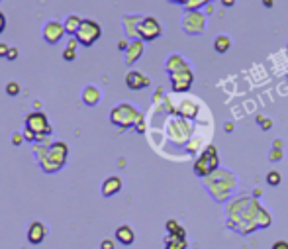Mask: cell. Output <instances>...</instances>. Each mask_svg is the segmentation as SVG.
<instances>
[{
    "mask_svg": "<svg viewBox=\"0 0 288 249\" xmlns=\"http://www.w3.org/2000/svg\"><path fill=\"white\" fill-rule=\"evenodd\" d=\"M145 51V41L144 39H134L130 45H128V49H126V63L128 65H132V63H136L142 55H144Z\"/></svg>",
    "mask_w": 288,
    "mask_h": 249,
    "instance_id": "16",
    "label": "cell"
},
{
    "mask_svg": "<svg viewBox=\"0 0 288 249\" xmlns=\"http://www.w3.org/2000/svg\"><path fill=\"white\" fill-rule=\"evenodd\" d=\"M69 47H73V49H75V47H77V39H71V41H69Z\"/></svg>",
    "mask_w": 288,
    "mask_h": 249,
    "instance_id": "45",
    "label": "cell"
},
{
    "mask_svg": "<svg viewBox=\"0 0 288 249\" xmlns=\"http://www.w3.org/2000/svg\"><path fill=\"white\" fill-rule=\"evenodd\" d=\"M198 104L194 100H182L180 106H178V114L182 118H196L198 116Z\"/></svg>",
    "mask_w": 288,
    "mask_h": 249,
    "instance_id": "21",
    "label": "cell"
},
{
    "mask_svg": "<svg viewBox=\"0 0 288 249\" xmlns=\"http://www.w3.org/2000/svg\"><path fill=\"white\" fill-rule=\"evenodd\" d=\"M116 240H118L122 246H132V244L136 242V234H134V230H132L130 226H120V228L116 230Z\"/></svg>",
    "mask_w": 288,
    "mask_h": 249,
    "instance_id": "20",
    "label": "cell"
},
{
    "mask_svg": "<svg viewBox=\"0 0 288 249\" xmlns=\"http://www.w3.org/2000/svg\"><path fill=\"white\" fill-rule=\"evenodd\" d=\"M81 24H83V20H81L77 14H71L63 26H65V31H67V33H71V35H77V31H79Z\"/></svg>",
    "mask_w": 288,
    "mask_h": 249,
    "instance_id": "24",
    "label": "cell"
},
{
    "mask_svg": "<svg viewBox=\"0 0 288 249\" xmlns=\"http://www.w3.org/2000/svg\"><path fill=\"white\" fill-rule=\"evenodd\" d=\"M122 191V179L120 177H108L102 183V194L104 196H114Z\"/></svg>",
    "mask_w": 288,
    "mask_h": 249,
    "instance_id": "18",
    "label": "cell"
},
{
    "mask_svg": "<svg viewBox=\"0 0 288 249\" xmlns=\"http://www.w3.org/2000/svg\"><path fill=\"white\" fill-rule=\"evenodd\" d=\"M165 228H167V232H169V234H174V232H178V230H180V224H178L176 220H169V222L165 224Z\"/></svg>",
    "mask_w": 288,
    "mask_h": 249,
    "instance_id": "31",
    "label": "cell"
},
{
    "mask_svg": "<svg viewBox=\"0 0 288 249\" xmlns=\"http://www.w3.org/2000/svg\"><path fill=\"white\" fill-rule=\"evenodd\" d=\"M128 45H130V43H128V41H126V39H122V41H120V43H118V49H120V51H124V53H126V49H128Z\"/></svg>",
    "mask_w": 288,
    "mask_h": 249,
    "instance_id": "37",
    "label": "cell"
},
{
    "mask_svg": "<svg viewBox=\"0 0 288 249\" xmlns=\"http://www.w3.org/2000/svg\"><path fill=\"white\" fill-rule=\"evenodd\" d=\"M10 53V45L8 43H0V57H8Z\"/></svg>",
    "mask_w": 288,
    "mask_h": 249,
    "instance_id": "33",
    "label": "cell"
},
{
    "mask_svg": "<svg viewBox=\"0 0 288 249\" xmlns=\"http://www.w3.org/2000/svg\"><path fill=\"white\" fill-rule=\"evenodd\" d=\"M167 134L169 138L178 143V145H186L190 141V136H192V124H188L186 118H173L169 120V126H167Z\"/></svg>",
    "mask_w": 288,
    "mask_h": 249,
    "instance_id": "5",
    "label": "cell"
},
{
    "mask_svg": "<svg viewBox=\"0 0 288 249\" xmlns=\"http://www.w3.org/2000/svg\"><path fill=\"white\" fill-rule=\"evenodd\" d=\"M192 83H194V73H192V69L178 71V73H173V75H171L173 92H188L190 86H192Z\"/></svg>",
    "mask_w": 288,
    "mask_h": 249,
    "instance_id": "10",
    "label": "cell"
},
{
    "mask_svg": "<svg viewBox=\"0 0 288 249\" xmlns=\"http://www.w3.org/2000/svg\"><path fill=\"white\" fill-rule=\"evenodd\" d=\"M26 124H28L26 130H29V132L35 134V136H39V134H49V130H51L49 124H47L45 114H41V112H33V114H29L28 120H26Z\"/></svg>",
    "mask_w": 288,
    "mask_h": 249,
    "instance_id": "11",
    "label": "cell"
},
{
    "mask_svg": "<svg viewBox=\"0 0 288 249\" xmlns=\"http://www.w3.org/2000/svg\"><path fill=\"white\" fill-rule=\"evenodd\" d=\"M63 147H65V143H53L51 149H49V153H47V157L41 161V167L47 173H53V171H57V169L63 167L65 157H67V151H61L59 153V149H63Z\"/></svg>",
    "mask_w": 288,
    "mask_h": 249,
    "instance_id": "9",
    "label": "cell"
},
{
    "mask_svg": "<svg viewBox=\"0 0 288 249\" xmlns=\"http://www.w3.org/2000/svg\"><path fill=\"white\" fill-rule=\"evenodd\" d=\"M43 238H45V226L41 222H31L28 228V240L37 246L43 242Z\"/></svg>",
    "mask_w": 288,
    "mask_h": 249,
    "instance_id": "17",
    "label": "cell"
},
{
    "mask_svg": "<svg viewBox=\"0 0 288 249\" xmlns=\"http://www.w3.org/2000/svg\"><path fill=\"white\" fill-rule=\"evenodd\" d=\"M206 10H208V14H212V12H214V4H212V2H210V4H208V6H206Z\"/></svg>",
    "mask_w": 288,
    "mask_h": 249,
    "instance_id": "43",
    "label": "cell"
},
{
    "mask_svg": "<svg viewBox=\"0 0 288 249\" xmlns=\"http://www.w3.org/2000/svg\"><path fill=\"white\" fill-rule=\"evenodd\" d=\"M271 249H288V242H285V240H279V242H275V244H273V248Z\"/></svg>",
    "mask_w": 288,
    "mask_h": 249,
    "instance_id": "34",
    "label": "cell"
},
{
    "mask_svg": "<svg viewBox=\"0 0 288 249\" xmlns=\"http://www.w3.org/2000/svg\"><path fill=\"white\" fill-rule=\"evenodd\" d=\"M100 249H114V242H112V240H104Z\"/></svg>",
    "mask_w": 288,
    "mask_h": 249,
    "instance_id": "35",
    "label": "cell"
},
{
    "mask_svg": "<svg viewBox=\"0 0 288 249\" xmlns=\"http://www.w3.org/2000/svg\"><path fill=\"white\" fill-rule=\"evenodd\" d=\"M4 26H6V20H4V16H2V12H0V33H2V29H4Z\"/></svg>",
    "mask_w": 288,
    "mask_h": 249,
    "instance_id": "41",
    "label": "cell"
},
{
    "mask_svg": "<svg viewBox=\"0 0 288 249\" xmlns=\"http://www.w3.org/2000/svg\"><path fill=\"white\" fill-rule=\"evenodd\" d=\"M169 2H174V4H182V6H184L188 0H169Z\"/></svg>",
    "mask_w": 288,
    "mask_h": 249,
    "instance_id": "44",
    "label": "cell"
},
{
    "mask_svg": "<svg viewBox=\"0 0 288 249\" xmlns=\"http://www.w3.org/2000/svg\"><path fill=\"white\" fill-rule=\"evenodd\" d=\"M214 49H216L218 53H228V51L231 49V37H230L228 33L216 35V39H214Z\"/></svg>",
    "mask_w": 288,
    "mask_h": 249,
    "instance_id": "23",
    "label": "cell"
},
{
    "mask_svg": "<svg viewBox=\"0 0 288 249\" xmlns=\"http://www.w3.org/2000/svg\"><path fill=\"white\" fill-rule=\"evenodd\" d=\"M63 33H67V31H65V26L59 24L57 20H49V22L43 26V39H45L47 43H57V41L63 37Z\"/></svg>",
    "mask_w": 288,
    "mask_h": 249,
    "instance_id": "12",
    "label": "cell"
},
{
    "mask_svg": "<svg viewBox=\"0 0 288 249\" xmlns=\"http://www.w3.org/2000/svg\"><path fill=\"white\" fill-rule=\"evenodd\" d=\"M200 145H202V138H196L194 141L190 139V141H188L184 147H186V151H188V153H192V155H194V153L198 151V147H200Z\"/></svg>",
    "mask_w": 288,
    "mask_h": 249,
    "instance_id": "27",
    "label": "cell"
},
{
    "mask_svg": "<svg viewBox=\"0 0 288 249\" xmlns=\"http://www.w3.org/2000/svg\"><path fill=\"white\" fill-rule=\"evenodd\" d=\"M237 185H239V179L230 169H216L214 173L204 177V187H206L208 194L220 204L230 200V196L233 194Z\"/></svg>",
    "mask_w": 288,
    "mask_h": 249,
    "instance_id": "2",
    "label": "cell"
},
{
    "mask_svg": "<svg viewBox=\"0 0 288 249\" xmlns=\"http://www.w3.org/2000/svg\"><path fill=\"white\" fill-rule=\"evenodd\" d=\"M263 6L265 8H273L275 6V0H263Z\"/></svg>",
    "mask_w": 288,
    "mask_h": 249,
    "instance_id": "39",
    "label": "cell"
},
{
    "mask_svg": "<svg viewBox=\"0 0 288 249\" xmlns=\"http://www.w3.org/2000/svg\"><path fill=\"white\" fill-rule=\"evenodd\" d=\"M63 57H65L67 61H73V59L77 57V53H75V49H73V47H67V49L63 51Z\"/></svg>",
    "mask_w": 288,
    "mask_h": 249,
    "instance_id": "32",
    "label": "cell"
},
{
    "mask_svg": "<svg viewBox=\"0 0 288 249\" xmlns=\"http://www.w3.org/2000/svg\"><path fill=\"white\" fill-rule=\"evenodd\" d=\"M126 84L132 90H142V88H147L151 84V81H149V77H145L140 71H130L126 75Z\"/></svg>",
    "mask_w": 288,
    "mask_h": 249,
    "instance_id": "14",
    "label": "cell"
},
{
    "mask_svg": "<svg viewBox=\"0 0 288 249\" xmlns=\"http://www.w3.org/2000/svg\"><path fill=\"white\" fill-rule=\"evenodd\" d=\"M257 122L261 124V130H271V128H273V120H269V118H263L261 114L257 116Z\"/></svg>",
    "mask_w": 288,
    "mask_h": 249,
    "instance_id": "30",
    "label": "cell"
},
{
    "mask_svg": "<svg viewBox=\"0 0 288 249\" xmlns=\"http://www.w3.org/2000/svg\"><path fill=\"white\" fill-rule=\"evenodd\" d=\"M136 130H138V132H140V134H144V132H145L144 120H142V122H140V124H138V126H136Z\"/></svg>",
    "mask_w": 288,
    "mask_h": 249,
    "instance_id": "40",
    "label": "cell"
},
{
    "mask_svg": "<svg viewBox=\"0 0 288 249\" xmlns=\"http://www.w3.org/2000/svg\"><path fill=\"white\" fill-rule=\"evenodd\" d=\"M283 155H285V153H283V149H281V147H273V149L269 151V159H271V161H281V159H283Z\"/></svg>",
    "mask_w": 288,
    "mask_h": 249,
    "instance_id": "28",
    "label": "cell"
},
{
    "mask_svg": "<svg viewBox=\"0 0 288 249\" xmlns=\"http://www.w3.org/2000/svg\"><path fill=\"white\" fill-rule=\"evenodd\" d=\"M110 120H112V124L118 126V128H132V126H138V124L144 120V116H142V112H140L134 104L122 102V104H118V106L110 112Z\"/></svg>",
    "mask_w": 288,
    "mask_h": 249,
    "instance_id": "4",
    "label": "cell"
},
{
    "mask_svg": "<svg viewBox=\"0 0 288 249\" xmlns=\"http://www.w3.org/2000/svg\"><path fill=\"white\" fill-rule=\"evenodd\" d=\"M161 33H163V26H161V22H159L157 18H153V16H144V18H142L140 29H138L140 39H144V41H153V39L161 37Z\"/></svg>",
    "mask_w": 288,
    "mask_h": 249,
    "instance_id": "8",
    "label": "cell"
},
{
    "mask_svg": "<svg viewBox=\"0 0 288 249\" xmlns=\"http://www.w3.org/2000/svg\"><path fill=\"white\" fill-rule=\"evenodd\" d=\"M281 181H283V177H281L279 171H271V173L267 175V185H269V187H279Z\"/></svg>",
    "mask_w": 288,
    "mask_h": 249,
    "instance_id": "26",
    "label": "cell"
},
{
    "mask_svg": "<svg viewBox=\"0 0 288 249\" xmlns=\"http://www.w3.org/2000/svg\"><path fill=\"white\" fill-rule=\"evenodd\" d=\"M18 92H20V84H18V83H8V84H6V94L16 96Z\"/></svg>",
    "mask_w": 288,
    "mask_h": 249,
    "instance_id": "29",
    "label": "cell"
},
{
    "mask_svg": "<svg viewBox=\"0 0 288 249\" xmlns=\"http://www.w3.org/2000/svg\"><path fill=\"white\" fill-rule=\"evenodd\" d=\"M228 228L249 236L255 230H265L273 224V214L255 198L247 194H239L226 204Z\"/></svg>",
    "mask_w": 288,
    "mask_h": 249,
    "instance_id": "1",
    "label": "cell"
},
{
    "mask_svg": "<svg viewBox=\"0 0 288 249\" xmlns=\"http://www.w3.org/2000/svg\"><path fill=\"white\" fill-rule=\"evenodd\" d=\"M18 57V49L16 47H10V53H8V59H16Z\"/></svg>",
    "mask_w": 288,
    "mask_h": 249,
    "instance_id": "38",
    "label": "cell"
},
{
    "mask_svg": "<svg viewBox=\"0 0 288 249\" xmlns=\"http://www.w3.org/2000/svg\"><path fill=\"white\" fill-rule=\"evenodd\" d=\"M210 2H214V0H188V2L184 4V8H186V12H190V10H200L202 6H208Z\"/></svg>",
    "mask_w": 288,
    "mask_h": 249,
    "instance_id": "25",
    "label": "cell"
},
{
    "mask_svg": "<svg viewBox=\"0 0 288 249\" xmlns=\"http://www.w3.org/2000/svg\"><path fill=\"white\" fill-rule=\"evenodd\" d=\"M220 2H222V6H224V8H231V6H235V2H237V0H220Z\"/></svg>",
    "mask_w": 288,
    "mask_h": 249,
    "instance_id": "36",
    "label": "cell"
},
{
    "mask_svg": "<svg viewBox=\"0 0 288 249\" xmlns=\"http://www.w3.org/2000/svg\"><path fill=\"white\" fill-rule=\"evenodd\" d=\"M14 143H16V145H20V143H22V136H20V134H16V136H14Z\"/></svg>",
    "mask_w": 288,
    "mask_h": 249,
    "instance_id": "42",
    "label": "cell"
},
{
    "mask_svg": "<svg viewBox=\"0 0 288 249\" xmlns=\"http://www.w3.org/2000/svg\"><path fill=\"white\" fill-rule=\"evenodd\" d=\"M188 242H186V232L180 228L174 234H167L165 238V249H186Z\"/></svg>",
    "mask_w": 288,
    "mask_h": 249,
    "instance_id": "15",
    "label": "cell"
},
{
    "mask_svg": "<svg viewBox=\"0 0 288 249\" xmlns=\"http://www.w3.org/2000/svg\"><path fill=\"white\" fill-rule=\"evenodd\" d=\"M100 35H102V29H100V26L94 20H83V24H81V28L77 31V39L83 45H86V47H90L92 43H96Z\"/></svg>",
    "mask_w": 288,
    "mask_h": 249,
    "instance_id": "7",
    "label": "cell"
},
{
    "mask_svg": "<svg viewBox=\"0 0 288 249\" xmlns=\"http://www.w3.org/2000/svg\"><path fill=\"white\" fill-rule=\"evenodd\" d=\"M165 69H167V73H169V75H173V73L186 71V69H192V67H190V63L186 61V57H184V55H180V53H173V55L167 59Z\"/></svg>",
    "mask_w": 288,
    "mask_h": 249,
    "instance_id": "13",
    "label": "cell"
},
{
    "mask_svg": "<svg viewBox=\"0 0 288 249\" xmlns=\"http://www.w3.org/2000/svg\"><path fill=\"white\" fill-rule=\"evenodd\" d=\"M83 102L86 104V106H96L98 102H100V90L96 88V86H86L85 90H83Z\"/></svg>",
    "mask_w": 288,
    "mask_h": 249,
    "instance_id": "22",
    "label": "cell"
},
{
    "mask_svg": "<svg viewBox=\"0 0 288 249\" xmlns=\"http://www.w3.org/2000/svg\"><path fill=\"white\" fill-rule=\"evenodd\" d=\"M142 18L144 16H126L124 18V28H126V33L130 35V37H140L138 35V29H140V22H142Z\"/></svg>",
    "mask_w": 288,
    "mask_h": 249,
    "instance_id": "19",
    "label": "cell"
},
{
    "mask_svg": "<svg viewBox=\"0 0 288 249\" xmlns=\"http://www.w3.org/2000/svg\"><path fill=\"white\" fill-rule=\"evenodd\" d=\"M216 169H220V155H218V147L210 143V145H206V147L202 149V153H200L198 159L194 161L192 171H194L196 177L204 179V177H208L210 173H214Z\"/></svg>",
    "mask_w": 288,
    "mask_h": 249,
    "instance_id": "3",
    "label": "cell"
},
{
    "mask_svg": "<svg viewBox=\"0 0 288 249\" xmlns=\"http://www.w3.org/2000/svg\"><path fill=\"white\" fill-rule=\"evenodd\" d=\"M180 26L188 35H200L208 26V14H204L202 10H190L182 16Z\"/></svg>",
    "mask_w": 288,
    "mask_h": 249,
    "instance_id": "6",
    "label": "cell"
}]
</instances>
